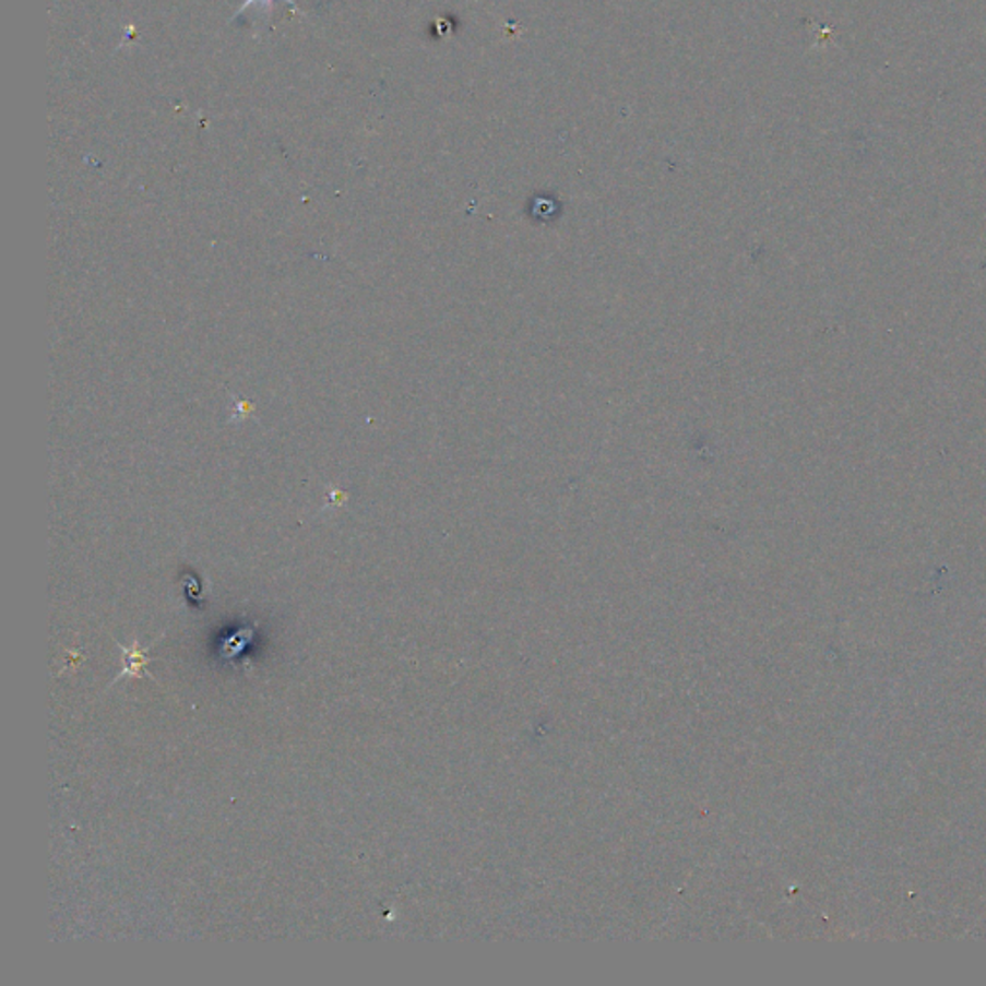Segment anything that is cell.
Returning <instances> with one entry per match:
<instances>
[{
    "mask_svg": "<svg viewBox=\"0 0 986 986\" xmlns=\"http://www.w3.org/2000/svg\"><path fill=\"white\" fill-rule=\"evenodd\" d=\"M122 653L126 655V660H123V670L120 678L145 675V667L149 665L145 650H141L139 645H133V648H122Z\"/></svg>",
    "mask_w": 986,
    "mask_h": 986,
    "instance_id": "cell-1",
    "label": "cell"
},
{
    "mask_svg": "<svg viewBox=\"0 0 986 986\" xmlns=\"http://www.w3.org/2000/svg\"><path fill=\"white\" fill-rule=\"evenodd\" d=\"M272 2H274V0H245L243 4H241V9L237 10L236 16H231V20H229V22H234L237 16H241L245 10L251 9V7H261L262 10H272ZM286 2L287 4H289V7H292V9H294V12H297V14H299V9H297L295 0H286Z\"/></svg>",
    "mask_w": 986,
    "mask_h": 986,
    "instance_id": "cell-2",
    "label": "cell"
}]
</instances>
